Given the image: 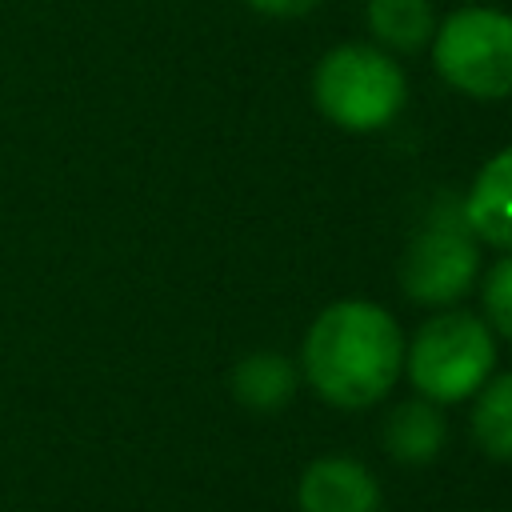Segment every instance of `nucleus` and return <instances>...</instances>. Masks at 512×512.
<instances>
[{
    "instance_id": "nucleus-5",
    "label": "nucleus",
    "mask_w": 512,
    "mask_h": 512,
    "mask_svg": "<svg viewBox=\"0 0 512 512\" xmlns=\"http://www.w3.org/2000/svg\"><path fill=\"white\" fill-rule=\"evenodd\" d=\"M400 292L420 308H456L480 280V244L460 200H440L424 228L404 244L396 268Z\"/></svg>"
},
{
    "instance_id": "nucleus-1",
    "label": "nucleus",
    "mask_w": 512,
    "mask_h": 512,
    "mask_svg": "<svg viewBox=\"0 0 512 512\" xmlns=\"http://www.w3.org/2000/svg\"><path fill=\"white\" fill-rule=\"evenodd\" d=\"M296 368L324 404L360 412L380 404L404 376V332L384 304L344 296L312 316Z\"/></svg>"
},
{
    "instance_id": "nucleus-11",
    "label": "nucleus",
    "mask_w": 512,
    "mask_h": 512,
    "mask_svg": "<svg viewBox=\"0 0 512 512\" xmlns=\"http://www.w3.org/2000/svg\"><path fill=\"white\" fill-rule=\"evenodd\" d=\"M468 428L488 460L512 464V372H492L476 388Z\"/></svg>"
},
{
    "instance_id": "nucleus-8",
    "label": "nucleus",
    "mask_w": 512,
    "mask_h": 512,
    "mask_svg": "<svg viewBox=\"0 0 512 512\" xmlns=\"http://www.w3.org/2000/svg\"><path fill=\"white\" fill-rule=\"evenodd\" d=\"M444 440H448V424H444L440 404L416 392L408 400H396L380 424V448L404 468L432 464L444 452Z\"/></svg>"
},
{
    "instance_id": "nucleus-6",
    "label": "nucleus",
    "mask_w": 512,
    "mask_h": 512,
    "mask_svg": "<svg viewBox=\"0 0 512 512\" xmlns=\"http://www.w3.org/2000/svg\"><path fill=\"white\" fill-rule=\"evenodd\" d=\"M300 512H380V480L356 456H316L296 484Z\"/></svg>"
},
{
    "instance_id": "nucleus-9",
    "label": "nucleus",
    "mask_w": 512,
    "mask_h": 512,
    "mask_svg": "<svg viewBox=\"0 0 512 512\" xmlns=\"http://www.w3.org/2000/svg\"><path fill=\"white\" fill-rule=\"evenodd\" d=\"M296 384H300V368L284 352L260 348L240 356L232 368V396L248 412H280L284 404H292Z\"/></svg>"
},
{
    "instance_id": "nucleus-2",
    "label": "nucleus",
    "mask_w": 512,
    "mask_h": 512,
    "mask_svg": "<svg viewBox=\"0 0 512 512\" xmlns=\"http://www.w3.org/2000/svg\"><path fill=\"white\" fill-rule=\"evenodd\" d=\"M408 100V76L400 60L372 40L332 44L312 68V104L316 112L344 132H380L388 128Z\"/></svg>"
},
{
    "instance_id": "nucleus-3",
    "label": "nucleus",
    "mask_w": 512,
    "mask_h": 512,
    "mask_svg": "<svg viewBox=\"0 0 512 512\" xmlns=\"http://www.w3.org/2000/svg\"><path fill=\"white\" fill-rule=\"evenodd\" d=\"M496 372V336L480 312L436 308L412 336H404V376L416 396L432 404L472 400Z\"/></svg>"
},
{
    "instance_id": "nucleus-4",
    "label": "nucleus",
    "mask_w": 512,
    "mask_h": 512,
    "mask_svg": "<svg viewBox=\"0 0 512 512\" xmlns=\"http://www.w3.org/2000/svg\"><path fill=\"white\" fill-rule=\"evenodd\" d=\"M436 76L468 100L512 96V12L492 4H464L432 32Z\"/></svg>"
},
{
    "instance_id": "nucleus-13",
    "label": "nucleus",
    "mask_w": 512,
    "mask_h": 512,
    "mask_svg": "<svg viewBox=\"0 0 512 512\" xmlns=\"http://www.w3.org/2000/svg\"><path fill=\"white\" fill-rule=\"evenodd\" d=\"M256 16H268V20H300L308 16L312 8H320L324 0H244Z\"/></svg>"
},
{
    "instance_id": "nucleus-7",
    "label": "nucleus",
    "mask_w": 512,
    "mask_h": 512,
    "mask_svg": "<svg viewBox=\"0 0 512 512\" xmlns=\"http://www.w3.org/2000/svg\"><path fill=\"white\" fill-rule=\"evenodd\" d=\"M464 220L476 240L512 252V144L492 152L460 196Z\"/></svg>"
},
{
    "instance_id": "nucleus-10",
    "label": "nucleus",
    "mask_w": 512,
    "mask_h": 512,
    "mask_svg": "<svg viewBox=\"0 0 512 512\" xmlns=\"http://www.w3.org/2000/svg\"><path fill=\"white\" fill-rule=\"evenodd\" d=\"M364 24L376 48L392 56H416L432 44L440 20L432 0H364Z\"/></svg>"
},
{
    "instance_id": "nucleus-12",
    "label": "nucleus",
    "mask_w": 512,
    "mask_h": 512,
    "mask_svg": "<svg viewBox=\"0 0 512 512\" xmlns=\"http://www.w3.org/2000/svg\"><path fill=\"white\" fill-rule=\"evenodd\" d=\"M476 284H480V316H484V324L492 328V336L512 344V252H504L484 272V280H476Z\"/></svg>"
}]
</instances>
